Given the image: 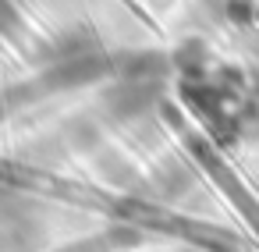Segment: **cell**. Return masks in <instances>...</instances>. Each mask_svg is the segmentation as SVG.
<instances>
[{"label":"cell","mask_w":259,"mask_h":252,"mask_svg":"<svg viewBox=\"0 0 259 252\" xmlns=\"http://www.w3.org/2000/svg\"><path fill=\"white\" fill-rule=\"evenodd\" d=\"M11 22V8L4 4V0H0V25H8Z\"/></svg>","instance_id":"6da1fadb"}]
</instances>
